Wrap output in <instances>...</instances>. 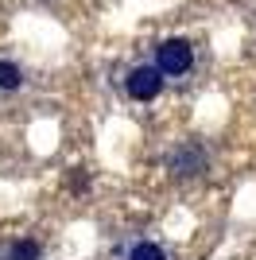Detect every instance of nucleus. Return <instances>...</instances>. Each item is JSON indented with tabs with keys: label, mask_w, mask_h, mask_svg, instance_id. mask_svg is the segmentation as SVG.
Here are the masks:
<instances>
[{
	"label": "nucleus",
	"mask_w": 256,
	"mask_h": 260,
	"mask_svg": "<svg viewBox=\"0 0 256 260\" xmlns=\"http://www.w3.org/2000/svg\"><path fill=\"white\" fill-rule=\"evenodd\" d=\"M194 66V47L186 43V39H163L159 47H155V70H159L163 78H179L186 74Z\"/></svg>",
	"instance_id": "1"
},
{
	"label": "nucleus",
	"mask_w": 256,
	"mask_h": 260,
	"mask_svg": "<svg viewBox=\"0 0 256 260\" xmlns=\"http://www.w3.org/2000/svg\"><path fill=\"white\" fill-rule=\"evenodd\" d=\"M124 89H128L132 101H155L163 93V74L155 66H136V70L124 78Z\"/></svg>",
	"instance_id": "2"
},
{
	"label": "nucleus",
	"mask_w": 256,
	"mask_h": 260,
	"mask_svg": "<svg viewBox=\"0 0 256 260\" xmlns=\"http://www.w3.org/2000/svg\"><path fill=\"white\" fill-rule=\"evenodd\" d=\"M175 171H179V175H202L206 171V152H202V148H194V144H190V148H182V152L175 155Z\"/></svg>",
	"instance_id": "3"
},
{
	"label": "nucleus",
	"mask_w": 256,
	"mask_h": 260,
	"mask_svg": "<svg viewBox=\"0 0 256 260\" xmlns=\"http://www.w3.org/2000/svg\"><path fill=\"white\" fill-rule=\"evenodd\" d=\"M23 86V70L16 62H8V58H0V89H20Z\"/></svg>",
	"instance_id": "4"
},
{
	"label": "nucleus",
	"mask_w": 256,
	"mask_h": 260,
	"mask_svg": "<svg viewBox=\"0 0 256 260\" xmlns=\"http://www.w3.org/2000/svg\"><path fill=\"white\" fill-rule=\"evenodd\" d=\"M128 260H167V252H163L159 245H151V241H140V245H132Z\"/></svg>",
	"instance_id": "5"
},
{
	"label": "nucleus",
	"mask_w": 256,
	"mask_h": 260,
	"mask_svg": "<svg viewBox=\"0 0 256 260\" xmlns=\"http://www.w3.org/2000/svg\"><path fill=\"white\" fill-rule=\"evenodd\" d=\"M43 252H39V241H31V237H23V241H16L12 245V260H39Z\"/></svg>",
	"instance_id": "6"
}]
</instances>
